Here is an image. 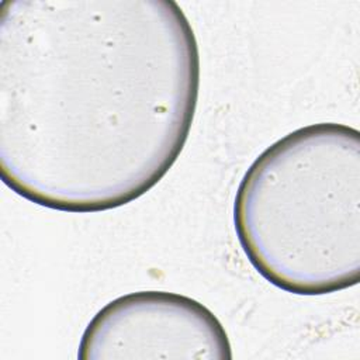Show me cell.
Masks as SVG:
<instances>
[{
    "mask_svg": "<svg viewBox=\"0 0 360 360\" xmlns=\"http://www.w3.org/2000/svg\"><path fill=\"white\" fill-rule=\"evenodd\" d=\"M238 240L256 271L298 295L360 281V132L301 127L266 148L233 202Z\"/></svg>",
    "mask_w": 360,
    "mask_h": 360,
    "instance_id": "2",
    "label": "cell"
},
{
    "mask_svg": "<svg viewBox=\"0 0 360 360\" xmlns=\"http://www.w3.org/2000/svg\"><path fill=\"white\" fill-rule=\"evenodd\" d=\"M200 52L173 0H4L0 176L65 212L125 205L188 138Z\"/></svg>",
    "mask_w": 360,
    "mask_h": 360,
    "instance_id": "1",
    "label": "cell"
},
{
    "mask_svg": "<svg viewBox=\"0 0 360 360\" xmlns=\"http://www.w3.org/2000/svg\"><path fill=\"white\" fill-rule=\"evenodd\" d=\"M77 359L231 360L232 349L222 323L201 302L176 292L136 291L93 316Z\"/></svg>",
    "mask_w": 360,
    "mask_h": 360,
    "instance_id": "3",
    "label": "cell"
}]
</instances>
